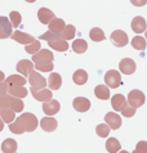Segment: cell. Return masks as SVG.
<instances>
[{
	"label": "cell",
	"mask_w": 147,
	"mask_h": 153,
	"mask_svg": "<svg viewBox=\"0 0 147 153\" xmlns=\"http://www.w3.org/2000/svg\"><path fill=\"white\" fill-rule=\"evenodd\" d=\"M39 125V121L35 114L32 113H22L16 121L9 125V130L13 134H23V133H31V131L36 130Z\"/></svg>",
	"instance_id": "6da1fadb"
},
{
	"label": "cell",
	"mask_w": 147,
	"mask_h": 153,
	"mask_svg": "<svg viewBox=\"0 0 147 153\" xmlns=\"http://www.w3.org/2000/svg\"><path fill=\"white\" fill-rule=\"evenodd\" d=\"M40 40H45L50 48H53L57 52H66L68 49V42L63 39L62 35H56L48 31L40 36Z\"/></svg>",
	"instance_id": "7a4b0ae2"
},
{
	"label": "cell",
	"mask_w": 147,
	"mask_h": 153,
	"mask_svg": "<svg viewBox=\"0 0 147 153\" xmlns=\"http://www.w3.org/2000/svg\"><path fill=\"white\" fill-rule=\"evenodd\" d=\"M54 59L53 53L48 49H41L40 52H38L36 54L32 56V62L34 65L36 66H46V65H50Z\"/></svg>",
	"instance_id": "3957f363"
},
{
	"label": "cell",
	"mask_w": 147,
	"mask_h": 153,
	"mask_svg": "<svg viewBox=\"0 0 147 153\" xmlns=\"http://www.w3.org/2000/svg\"><path fill=\"white\" fill-rule=\"evenodd\" d=\"M145 100H146L145 94L141 90H137V89L132 90L128 94V104L133 108H138V107H141V105H143Z\"/></svg>",
	"instance_id": "277c9868"
},
{
	"label": "cell",
	"mask_w": 147,
	"mask_h": 153,
	"mask_svg": "<svg viewBox=\"0 0 147 153\" xmlns=\"http://www.w3.org/2000/svg\"><path fill=\"white\" fill-rule=\"evenodd\" d=\"M105 82L107 84V86L111 89H116L122 85V75L118 71L111 70L105 75Z\"/></svg>",
	"instance_id": "5b68a950"
},
{
	"label": "cell",
	"mask_w": 147,
	"mask_h": 153,
	"mask_svg": "<svg viewBox=\"0 0 147 153\" xmlns=\"http://www.w3.org/2000/svg\"><path fill=\"white\" fill-rule=\"evenodd\" d=\"M28 82L31 85V88L35 89V90H43L48 85V80H45L39 72H32L31 76L28 77Z\"/></svg>",
	"instance_id": "8992f818"
},
{
	"label": "cell",
	"mask_w": 147,
	"mask_h": 153,
	"mask_svg": "<svg viewBox=\"0 0 147 153\" xmlns=\"http://www.w3.org/2000/svg\"><path fill=\"white\" fill-rule=\"evenodd\" d=\"M111 41L115 46L123 48V46H125L129 42V39H128L127 32H124L123 30H115V31L111 33Z\"/></svg>",
	"instance_id": "52a82bcc"
},
{
	"label": "cell",
	"mask_w": 147,
	"mask_h": 153,
	"mask_svg": "<svg viewBox=\"0 0 147 153\" xmlns=\"http://www.w3.org/2000/svg\"><path fill=\"white\" fill-rule=\"evenodd\" d=\"M34 67H35V65H34L31 61H28V59H22V61H20L17 63L16 68H17V72H18V74L23 75V77H30L31 74L34 72Z\"/></svg>",
	"instance_id": "ba28073f"
},
{
	"label": "cell",
	"mask_w": 147,
	"mask_h": 153,
	"mask_svg": "<svg viewBox=\"0 0 147 153\" xmlns=\"http://www.w3.org/2000/svg\"><path fill=\"white\" fill-rule=\"evenodd\" d=\"M12 23L8 17H0V39H7L13 35Z\"/></svg>",
	"instance_id": "9c48e42d"
},
{
	"label": "cell",
	"mask_w": 147,
	"mask_h": 153,
	"mask_svg": "<svg viewBox=\"0 0 147 153\" xmlns=\"http://www.w3.org/2000/svg\"><path fill=\"white\" fill-rule=\"evenodd\" d=\"M10 37L14 41L20 42V44H23V45H30V44H32V42L36 40L32 35H28V33L22 32V31H18V30L13 32V35Z\"/></svg>",
	"instance_id": "30bf717a"
},
{
	"label": "cell",
	"mask_w": 147,
	"mask_h": 153,
	"mask_svg": "<svg viewBox=\"0 0 147 153\" xmlns=\"http://www.w3.org/2000/svg\"><path fill=\"white\" fill-rule=\"evenodd\" d=\"M111 104L116 112H123L128 107V102L123 94H115L111 98Z\"/></svg>",
	"instance_id": "8fae6325"
},
{
	"label": "cell",
	"mask_w": 147,
	"mask_h": 153,
	"mask_svg": "<svg viewBox=\"0 0 147 153\" xmlns=\"http://www.w3.org/2000/svg\"><path fill=\"white\" fill-rule=\"evenodd\" d=\"M136 67H137L136 62L133 61V59H130V58H124L119 63V68H120V71H122V74H124V75L134 74Z\"/></svg>",
	"instance_id": "7c38bea8"
},
{
	"label": "cell",
	"mask_w": 147,
	"mask_h": 153,
	"mask_svg": "<svg viewBox=\"0 0 147 153\" xmlns=\"http://www.w3.org/2000/svg\"><path fill=\"white\" fill-rule=\"evenodd\" d=\"M31 94L32 97L35 98L36 100L39 102H43V103H46V102H50L52 100V97H53V94H52V91L49 90V89H43V90H35V89L31 88Z\"/></svg>",
	"instance_id": "4fadbf2b"
},
{
	"label": "cell",
	"mask_w": 147,
	"mask_h": 153,
	"mask_svg": "<svg viewBox=\"0 0 147 153\" xmlns=\"http://www.w3.org/2000/svg\"><path fill=\"white\" fill-rule=\"evenodd\" d=\"M105 121H106V124L110 126V129H112V130H116L122 126V117L115 112L107 113L105 116Z\"/></svg>",
	"instance_id": "5bb4252c"
},
{
	"label": "cell",
	"mask_w": 147,
	"mask_h": 153,
	"mask_svg": "<svg viewBox=\"0 0 147 153\" xmlns=\"http://www.w3.org/2000/svg\"><path fill=\"white\" fill-rule=\"evenodd\" d=\"M72 107L77 112H86L90 108V100L84 97H77L72 102Z\"/></svg>",
	"instance_id": "9a60e30c"
},
{
	"label": "cell",
	"mask_w": 147,
	"mask_h": 153,
	"mask_svg": "<svg viewBox=\"0 0 147 153\" xmlns=\"http://www.w3.org/2000/svg\"><path fill=\"white\" fill-rule=\"evenodd\" d=\"M66 26H67V25L64 23V21L61 19V18H56V19H53V21H52V22L48 25L49 32L56 33V35H62V32L64 31Z\"/></svg>",
	"instance_id": "2e32d148"
},
{
	"label": "cell",
	"mask_w": 147,
	"mask_h": 153,
	"mask_svg": "<svg viewBox=\"0 0 147 153\" xmlns=\"http://www.w3.org/2000/svg\"><path fill=\"white\" fill-rule=\"evenodd\" d=\"M38 17H39V21L43 25H49L52 21L56 19L54 13L50 9H48V8H40L38 12Z\"/></svg>",
	"instance_id": "e0dca14e"
},
{
	"label": "cell",
	"mask_w": 147,
	"mask_h": 153,
	"mask_svg": "<svg viewBox=\"0 0 147 153\" xmlns=\"http://www.w3.org/2000/svg\"><path fill=\"white\" fill-rule=\"evenodd\" d=\"M61 109V104L59 102L52 99L50 102H46V103L43 104V111H44L45 114H48V117H52V114H56L59 112Z\"/></svg>",
	"instance_id": "ac0fdd59"
},
{
	"label": "cell",
	"mask_w": 147,
	"mask_h": 153,
	"mask_svg": "<svg viewBox=\"0 0 147 153\" xmlns=\"http://www.w3.org/2000/svg\"><path fill=\"white\" fill-rule=\"evenodd\" d=\"M57 125L58 122L56 118L53 117H43L40 120V127L44 131H46V133H52V131H54L56 129H57Z\"/></svg>",
	"instance_id": "d6986e66"
},
{
	"label": "cell",
	"mask_w": 147,
	"mask_h": 153,
	"mask_svg": "<svg viewBox=\"0 0 147 153\" xmlns=\"http://www.w3.org/2000/svg\"><path fill=\"white\" fill-rule=\"evenodd\" d=\"M26 82H27L26 77L20 76V75H12L5 80V84L9 88H22Z\"/></svg>",
	"instance_id": "ffe728a7"
},
{
	"label": "cell",
	"mask_w": 147,
	"mask_h": 153,
	"mask_svg": "<svg viewBox=\"0 0 147 153\" xmlns=\"http://www.w3.org/2000/svg\"><path fill=\"white\" fill-rule=\"evenodd\" d=\"M130 27H132L133 31L137 32V33H142V32H146L147 31V30H146V27H147L146 21H145L143 17H140V16H137V17L133 18Z\"/></svg>",
	"instance_id": "44dd1931"
},
{
	"label": "cell",
	"mask_w": 147,
	"mask_h": 153,
	"mask_svg": "<svg viewBox=\"0 0 147 153\" xmlns=\"http://www.w3.org/2000/svg\"><path fill=\"white\" fill-rule=\"evenodd\" d=\"M62 85V77L57 72H52L48 77V86L50 90H58Z\"/></svg>",
	"instance_id": "7402d4cb"
},
{
	"label": "cell",
	"mask_w": 147,
	"mask_h": 153,
	"mask_svg": "<svg viewBox=\"0 0 147 153\" xmlns=\"http://www.w3.org/2000/svg\"><path fill=\"white\" fill-rule=\"evenodd\" d=\"M23 102L18 99V98H14V97H10L8 94V108L12 109L14 112H22L23 111Z\"/></svg>",
	"instance_id": "603a6c76"
},
{
	"label": "cell",
	"mask_w": 147,
	"mask_h": 153,
	"mask_svg": "<svg viewBox=\"0 0 147 153\" xmlns=\"http://www.w3.org/2000/svg\"><path fill=\"white\" fill-rule=\"evenodd\" d=\"M94 94L98 99L101 100H107L110 99V89L106 86V85H98L94 89Z\"/></svg>",
	"instance_id": "cb8c5ba5"
},
{
	"label": "cell",
	"mask_w": 147,
	"mask_h": 153,
	"mask_svg": "<svg viewBox=\"0 0 147 153\" xmlns=\"http://www.w3.org/2000/svg\"><path fill=\"white\" fill-rule=\"evenodd\" d=\"M2 151L4 153H16L17 151V142L12 138H8L2 144Z\"/></svg>",
	"instance_id": "d4e9b609"
},
{
	"label": "cell",
	"mask_w": 147,
	"mask_h": 153,
	"mask_svg": "<svg viewBox=\"0 0 147 153\" xmlns=\"http://www.w3.org/2000/svg\"><path fill=\"white\" fill-rule=\"evenodd\" d=\"M0 118H2L5 124H13V122L16 121V112L9 108L2 109V111H0Z\"/></svg>",
	"instance_id": "484cf974"
},
{
	"label": "cell",
	"mask_w": 147,
	"mask_h": 153,
	"mask_svg": "<svg viewBox=\"0 0 147 153\" xmlns=\"http://www.w3.org/2000/svg\"><path fill=\"white\" fill-rule=\"evenodd\" d=\"M72 80L76 85H84L88 81V74H86V71H84V70H76L72 76Z\"/></svg>",
	"instance_id": "4316f807"
},
{
	"label": "cell",
	"mask_w": 147,
	"mask_h": 153,
	"mask_svg": "<svg viewBox=\"0 0 147 153\" xmlns=\"http://www.w3.org/2000/svg\"><path fill=\"white\" fill-rule=\"evenodd\" d=\"M86 49H88V44H86V41L83 40V39H76L75 41L72 42V50L77 54H83L86 52Z\"/></svg>",
	"instance_id": "83f0119b"
},
{
	"label": "cell",
	"mask_w": 147,
	"mask_h": 153,
	"mask_svg": "<svg viewBox=\"0 0 147 153\" xmlns=\"http://www.w3.org/2000/svg\"><path fill=\"white\" fill-rule=\"evenodd\" d=\"M120 148H122V146H120V142L116 138L107 139V142H106V149H107V152H109V153L120 152Z\"/></svg>",
	"instance_id": "f1b7e54d"
},
{
	"label": "cell",
	"mask_w": 147,
	"mask_h": 153,
	"mask_svg": "<svg viewBox=\"0 0 147 153\" xmlns=\"http://www.w3.org/2000/svg\"><path fill=\"white\" fill-rule=\"evenodd\" d=\"M89 37H90V39H92L93 41H96V42L103 41V40L106 39L105 32H103L99 27H94V28L90 30V32H89Z\"/></svg>",
	"instance_id": "f546056e"
},
{
	"label": "cell",
	"mask_w": 147,
	"mask_h": 153,
	"mask_svg": "<svg viewBox=\"0 0 147 153\" xmlns=\"http://www.w3.org/2000/svg\"><path fill=\"white\" fill-rule=\"evenodd\" d=\"M8 94H9L10 97H14V98H18V99H21V98H25L26 95L28 94L27 89L26 88H9L8 89Z\"/></svg>",
	"instance_id": "4dcf8cb0"
},
{
	"label": "cell",
	"mask_w": 147,
	"mask_h": 153,
	"mask_svg": "<svg viewBox=\"0 0 147 153\" xmlns=\"http://www.w3.org/2000/svg\"><path fill=\"white\" fill-rule=\"evenodd\" d=\"M132 46L137 50H145L146 49V39L142 36H134L132 39Z\"/></svg>",
	"instance_id": "1f68e13d"
},
{
	"label": "cell",
	"mask_w": 147,
	"mask_h": 153,
	"mask_svg": "<svg viewBox=\"0 0 147 153\" xmlns=\"http://www.w3.org/2000/svg\"><path fill=\"white\" fill-rule=\"evenodd\" d=\"M75 33H76V28L75 26H72V25H67L66 28H64V31L62 32V37L64 40H71L75 37Z\"/></svg>",
	"instance_id": "d6a6232c"
},
{
	"label": "cell",
	"mask_w": 147,
	"mask_h": 153,
	"mask_svg": "<svg viewBox=\"0 0 147 153\" xmlns=\"http://www.w3.org/2000/svg\"><path fill=\"white\" fill-rule=\"evenodd\" d=\"M40 46H41V42L39 41V40H35L32 42V44H30V45H26L25 46V50H26V53H28V54H36L38 52H40Z\"/></svg>",
	"instance_id": "836d02e7"
},
{
	"label": "cell",
	"mask_w": 147,
	"mask_h": 153,
	"mask_svg": "<svg viewBox=\"0 0 147 153\" xmlns=\"http://www.w3.org/2000/svg\"><path fill=\"white\" fill-rule=\"evenodd\" d=\"M9 19H10V23H12L13 27H18L21 25V22H22V17H21V14L16 10H13L9 13Z\"/></svg>",
	"instance_id": "e575fe53"
},
{
	"label": "cell",
	"mask_w": 147,
	"mask_h": 153,
	"mask_svg": "<svg viewBox=\"0 0 147 153\" xmlns=\"http://www.w3.org/2000/svg\"><path fill=\"white\" fill-rule=\"evenodd\" d=\"M96 133L98 137L101 138H106L107 135L110 134V126L109 125H105V124H101L96 127Z\"/></svg>",
	"instance_id": "d590c367"
},
{
	"label": "cell",
	"mask_w": 147,
	"mask_h": 153,
	"mask_svg": "<svg viewBox=\"0 0 147 153\" xmlns=\"http://www.w3.org/2000/svg\"><path fill=\"white\" fill-rule=\"evenodd\" d=\"M133 153H147V142H145V140L138 142L136 149H134Z\"/></svg>",
	"instance_id": "8d00e7d4"
},
{
	"label": "cell",
	"mask_w": 147,
	"mask_h": 153,
	"mask_svg": "<svg viewBox=\"0 0 147 153\" xmlns=\"http://www.w3.org/2000/svg\"><path fill=\"white\" fill-rule=\"evenodd\" d=\"M122 114H123V116H125V117L134 116V114H136V108H133V107H130V105H128V107L122 112Z\"/></svg>",
	"instance_id": "74e56055"
},
{
	"label": "cell",
	"mask_w": 147,
	"mask_h": 153,
	"mask_svg": "<svg viewBox=\"0 0 147 153\" xmlns=\"http://www.w3.org/2000/svg\"><path fill=\"white\" fill-rule=\"evenodd\" d=\"M35 68L38 71H41V72H50L54 68V65L53 63H50V65H46V66H36Z\"/></svg>",
	"instance_id": "f35d334b"
},
{
	"label": "cell",
	"mask_w": 147,
	"mask_h": 153,
	"mask_svg": "<svg viewBox=\"0 0 147 153\" xmlns=\"http://www.w3.org/2000/svg\"><path fill=\"white\" fill-rule=\"evenodd\" d=\"M8 95V85L7 84H0V97Z\"/></svg>",
	"instance_id": "ab89813d"
},
{
	"label": "cell",
	"mask_w": 147,
	"mask_h": 153,
	"mask_svg": "<svg viewBox=\"0 0 147 153\" xmlns=\"http://www.w3.org/2000/svg\"><path fill=\"white\" fill-rule=\"evenodd\" d=\"M133 5H145L146 1H132Z\"/></svg>",
	"instance_id": "60d3db41"
},
{
	"label": "cell",
	"mask_w": 147,
	"mask_h": 153,
	"mask_svg": "<svg viewBox=\"0 0 147 153\" xmlns=\"http://www.w3.org/2000/svg\"><path fill=\"white\" fill-rule=\"evenodd\" d=\"M4 79H5V76H4L3 71H0V84H2V82L4 81Z\"/></svg>",
	"instance_id": "b9f144b4"
},
{
	"label": "cell",
	"mask_w": 147,
	"mask_h": 153,
	"mask_svg": "<svg viewBox=\"0 0 147 153\" xmlns=\"http://www.w3.org/2000/svg\"><path fill=\"white\" fill-rule=\"evenodd\" d=\"M3 129H4V121L0 118V131H3Z\"/></svg>",
	"instance_id": "7bdbcfd3"
},
{
	"label": "cell",
	"mask_w": 147,
	"mask_h": 153,
	"mask_svg": "<svg viewBox=\"0 0 147 153\" xmlns=\"http://www.w3.org/2000/svg\"><path fill=\"white\" fill-rule=\"evenodd\" d=\"M119 153H129V152H128V151H120Z\"/></svg>",
	"instance_id": "ee69618b"
},
{
	"label": "cell",
	"mask_w": 147,
	"mask_h": 153,
	"mask_svg": "<svg viewBox=\"0 0 147 153\" xmlns=\"http://www.w3.org/2000/svg\"><path fill=\"white\" fill-rule=\"evenodd\" d=\"M145 33H146V39H147V31H146V32H145Z\"/></svg>",
	"instance_id": "f6af8a7d"
}]
</instances>
